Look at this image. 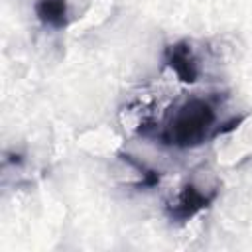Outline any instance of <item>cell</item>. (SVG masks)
Returning <instances> with one entry per match:
<instances>
[{
    "label": "cell",
    "mask_w": 252,
    "mask_h": 252,
    "mask_svg": "<svg viewBox=\"0 0 252 252\" xmlns=\"http://www.w3.org/2000/svg\"><path fill=\"white\" fill-rule=\"evenodd\" d=\"M219 100V96L201 94L181 100L165 116L161 128L156 132L158 142L175 150H191L236 128L242 118H232L224 124H217Z\"/></svg>",
    "instance_id": "cell-1"
},
{
    "label": "cell",
    "mask_w": 252,
    "mask_h": 252,
    "mask_svg": "<svg viewBox=\"0 0 252 252\" xmlns=\"http://www.w3.org/2000/svg\"><path fill=\"white\" fill-rule=\"evenodd\" d=\"M219 195V183L185 181L167 201L165 215L171 222H187L205 211Z\"/></svg>",
    "instance_id": "cell-2"
},
{
    "label": "cell",
    "mask_w": 252,
    "mask_h": 252,
    "mask_svg": "<svg viewBox=\"0 0 252 252\" xmlns=\"http://www.w3.org/2000/svg\"><path fill=\"white\" fill-rule=\"evenodd\" d=\"M163 61L181 83L193 85L199 79V61L189 41L169 43L163 51Z\"/></svg>",
    "instance_id": "cell-3"
},
{
    "label": "cell",
    "mask_w": 252,
    "mask_h": 252,
    "mask_svg": "<svg viewBox=\"0 0 252 252\" xmlns=\"http://www.w3.org/2000/svg\"><path fill=\"white\" fill-rule=\"evenodd\" d=\"M37 20L51 30H63L69 24V6L67 0H37L35 2Z\"/></svg>",
    "instance_id": "cell-4"
}]
</instances>
